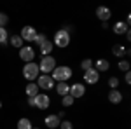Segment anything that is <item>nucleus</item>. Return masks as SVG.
Here are the masks:
<instances>
[{"label": "nucleus", "mask_w": 131, "mask_h": 129, "mask_svg": "<svg viewBox=\"0 0 131 129\" xmlns=\"http://www.w3.org/2000/svg\"><path fill=\"white\" fill-rule=\"evenodd\" d=\"M73 75V70L68 66V65H61V66H56L52 70L51 77L54 79V82H68Z\"/></svg>", "instance_id": "1"}, {"label": "nucleus", "mask_w": 131, "mask_h": 129, "mask_svg": "<svg viewBox=\"0 0 131 129\" xmlns=\"http://www.w3.org/2000/svg\"><path fill=\"white\" fill-rule=\"evenodd\" d=\"M70 31L67 30V28H61L54 33V37H52V45L54 47H60V49H65V47H68L70 45Z\"/></svg>", "instance_id": "2"}, {"label": "nucleus", "mask_w": 131, "mask_h": 129, "mask_svg": "<svg viewBox=\"0 0 131 129\" xmlns=\"http://www.w3.org/2000/svg\"><path fill=\"white\" fill-rule=\"evenodd\" d=\"M37 65H39V72H40L42 75H51L52 70L58 66V63H56V60H54V56H42L40 61H39Z\"/></svg>", "instance_id": "3"}, {"label": "nucleus", "mask_w": 131, "mask_h": 129, "mask_svg": "<svg viewBox=\"0 0 131 129\" xmlns=\"http://www.w3.org/2000/svg\"><path fill=\"white\" fill-rule=\"evenodd\" d=\"M39 75H40V72H39V65L35 61L25 63V66H23V79L28 80V82H35Z\"/></svg>", "instance_id": "4"}, {"label": "nucleus", "mask_w": 131, "mask_h": 129, "mask_svg": "<svg viewBox=\"0 0 131 129\" xmlns=\"http://www.w3.org/2000/svg\"><path fill=\"white\" fill-rule=\"evenodd\" d=\"M37 86H39V89L42 91H51L54 86H56V82H54V79L51 77V75H39L37 77V82H35Z\"/></svg>", "instance_id": "5"}, {"label": "nucleus", "mask_w": 131, "mask_h": 129, "mask_svg": "<svg viewBox=\"0 0 131 129\" xmlns=\"http://www.w3.org/2000/svg\"><path fill=\"white\" fill-rule=\"evenodd\" d=\"M35 49L31 47V45H23L19 49V58L21 61H25V63H31V61L35 60Z\"/></svg>", "instance_id": "6"}, {"label": "nucleus", "mask_w": 131, "mask_h": 129, "mask_svg": "<svg viewBox=\"0 0 131 129\" xmlns=\"http://www.w3.org/2000/svg\"><path fill=\"white\" fill-rule=\"evenodd\" d=\"M19 37L23 39V42H33V40L37 39V28H33L30 25H28V26H23Z\"/></svg>", "instance_id": "7"}, {"label": "nucleus", "mask_w": 131, "mask_h": 129, "mask_svg": "<svg viewBox=\"0 0 131 129\" xmlns=\"http://www.w3.org/2000/svg\"><path fill=\"white\" fill-rule=\"evenodd\" d=\"M51 105V98L46 94V92H39L37 96H35V108L39 110H47Z\"/></svg>", "instance_id": "8"}, {"label": "nucleus", "mask_w": 131, "mask_h": 129, "mask_svg": "<svg viewBox=\"0 0 131 129\" xmlns=\"http://www.w3.org/2000/svg\"><path fill=\"white\" fill-rule=\"evenodd\" d=\"M82 79H84V82H86V84H91V86H94V84H98V80H100V73H98V72H96L94 68L86 70Z\"/></svg>", "instance_id": "9"}, {"label": "nucleus", "mask_w": 131, "mask_h": 129, "mask_svg": "<svg viewBox=\"0 0 131 129\" xmlns=\"http://www.w3.org/2000/svg\"><path fill=\"white\" fill-rule=\"evenodd\" d=\"M84 94H86V86H84V84H79V82H77V84H72L70 86V96L73 99L82 98Z\"/></svg>", "instance_id": "10"}, {"label": "nucleus", "mask_w": 131, "mask_h": 129, "mask_svg": "<svg viewBox=\"0 0 131 129\" xmlns=\"http://www.w3.org/2000/svg\"><path fill=\"white\" fill-rule=\"evenodd\" d=\"M96 18L101 21V23H108V19L112 18V10L108 7H105V5H100L98 9H96Z\"/></svg>", "instance_id": "11"}, {"label": "nucleus", "mask_w": 131, "mask_h": 129, "mask_svg": "<svg viewBox=\"0 0 131 129\" xmlns=\"http://www.w3.org/2000/svg\"><path fill=\"white\" fill-rule=\"evenodd\" d=\"M112 30L115 35H126L128 31H129V25L126 23V21H117L114 26H112Z\"/></svg>", "instance_id": "12"}, {"label": "nucleus", "mask_w": 131, "mask_h": 129, "mask_svg": "<svg viewBox=\"0 0 131 129\" xmlns=\"http://www.w3.org/2000/svg\"><path fill=\"white\" fill-rule=\"evenodd\" d=\"M44 122H46V126H47L49 129H58L60 127L61 119L58 117V115H47V117L44 119Z\"/></svg>", "instance_id": "13"}, {"label": "nucleus", "mask_w": 131, "mask_h": 129, "mask_svg": "<svg viewBox=\"0 0 131 129\" xmlns=\"http://www.w3.org/2000/svg\"><path fill=\"white\" fill-rule=\"evenodd\" d=\"M54 89H56V92H58L61 98H63V96L70 94V84H67V82H56Z\"/></svg>", "instance_id": "14"}, {"label": "nucleus", "mask_w": 131, "mask_h": 129, "mask_svg": "<svg viewBox=\"0 0 131 129\" xmlns=\"http://www.w3.org/2000/svg\"><path fill=\"white\" fill-rule=\"evenodd\" d=\"M107 98H108V101H110V103L119 105V103L122 101V92L119 89H110V92H108V96H107Z\"/></svg>", "instance_id": "15"}, {"label": "nucleus", "mask_w": 131, "mask_h": 129, "mask_svg": "<svg viewBox=\"0 0 131 129\" xmlns=\"http://www.w3.org/2000/svg\"><path fill=\"white\" fill-rule=\"evenodd\" d=\"M93 68L96 70L98 73H101V72H107V70L110 68V63H108L107 60H103V58H101V60H96V61H94Z\"/></svg>", "instance_id": "16"}, {"label": "nucleus", "mask_w": 131, "mask_h": 129, "mask_svg": "<svg viewBox=\"0 0 131 129\" xmlns=\"http://www.w3.org/2000/svg\"><path fill=\"white\" fill-rule=\"evenodd\" d=\"M52 49H54V45H52V42H51L49 39L46 40L42 45H39V51H40L42 56H51V54H52Z\"/></svg>", "instance_id": "17"}, {"label": "nucleus", "mask_w": 131, "mask_h": 129, "mask_svg": "<svg viewBox=\"0 0 131 129\" xmlns=\"http://www.w3.org/2000/svg\"><path fill=\"white\" fill-rule=\"evenodd\" d=\"M39 86L35 84V82H28L26 84V87H25V94L28 96V98H33V96H37L39 94Z\"/></svg>", "instance_id": "18"}, {"label": "nucleus", "mask_w": 131, "mask_h": 129, "mask_svg": "<svg viewBox=\"0 0 131 129\" xmlns=\"http://www.w3.org/2000/svg\"><path fill=\"white\" fill-rule=\"evenodd\" d=\"M112 54H114L115 58H119V60H121L122 56H126V47L121 45V44H115V45L112 47Z\"/></svg>", "instance_id": "19"}, {"label": "nucleus", "mask_w": 131, "mask_h": 129, "mask_svg": "<svg viewBox=\"0 0 131 129\" xmlns=\"http://www.w3.org/2000/svg\"><path fill=\"white\" fill-rule=\"evenodd\" d=\"M16 127H18V129H31L33 126H31V120H30V119L23 117V119H19V120H18Z\"/></svg>", "instance_id": "20"}, {"label": "nucleus", "mask_w": 131, "mask_h": 129, "mask_svg": "<svg viewBox=\"0 0 131 129\" xmlns=\"http://www.w3.org/2000/svg\"><path fill=\"white\" fill-rule=\"evenodd\" d=\"M9 42H10V45L16 47V49H21V47H23V39H21L19 35H12L9 39Z\"/></svg>", "instance_id": "21"}, {"label": "nucleus", "mask_w": 131, "mask_h": 129, "mask_svg": "<svg viewBox=\"0 0 131 129\" xmlns=\"http://www.w3.org/2000/svg\"><path fill=\"white\" fill-rule=\"evenodd\" d=\"M73 103H75V99L72 98L70 94H67V96H63V98H61V105H63L65 108H68V107H72Z\"/></svg>", "instance_id": "22"}, {"label": "nucleus", "mask_w": 131, "mask_h": 129, "mask_svg": "<svg viewBox=\"0 0 131 129\" xmlns=\"http://www.w3.org/2000/svg\"><path fill=\"white\" fill-rule=\"evenodd\" d=\"M117 68L121 70V72H129V61L128 60H119V63H117Z\"/></svg>", "instance_id": "23"}, {"label": "nucleus", "mask_w": 131, "mask_h": 129, "mask_svg": "<svg viewBox=\"0 0 131 129\" xmlns=\"http://www.w3.org/2000/svg\"><path fill=\"white\" fill-rule=\"evenodd\" d=\"M7 40H9V31H7V28H0V44L4 45V44H7Z\"/></svg>", "instance_id": "24"}, {"label": "nucleus", "mask_w": 131, "mask_h": 129, "mask_svg": "<svg viewBox=\"0 0 131 129\" xmlns=\"http://www.w3.org/2000/svg\"><path fill=\"white\" fill-rule=\"evenodd\" d=\"M7 25H9V16L4 14V12H0V28H5Z\"/></svg>", "instance_id": "25"}, {"label": "nucleus", "mask_w": 131, "mask_h": 129, "mask_svg": "<svg viewBox=\"0 0 131 129\" xmlns=\"http://www.w3.org/2000/svg\"><path fill=\"white\" fill-rule=\"evenodd\" d=\"M119 84H121V80L117 79V77H110V79H108V86H110V89H117Z\"/></svg>", "instance_id": "26"}, {"label": "nucleus", "mask_w": 131, "mask_h": 129, "mask_svg": "<svg viewBox=\"0 0 131 129\" xmlns=\"http://www.w3.org/2000/svg\"><path fill=\"white\" fill-rule=\"evenodd\" d=\"M81 68L86 72V70H91L93 68V60H82L81 61Z\"/></svg>", "instance_id": "27"}, {"label": "nucleus", "mask_w": 131, "mask_h": 129, "mask_svg": "<svg viewBox=\"0 0 131 129\" xmlns=\"http://www.w3.org/2000/svg\"><path fill=\"white\" fill-rule=\"evenodd\" d=\"M58 129H73V124H72L70 120H67V119H63L60 122V127Z\"/></svg>", "instance_id": "28"}, {"label": "nucleus", "mask_w": 131, "mask_h": 129, "mask_svg": "<svg viewBox=\"0 0 131 129\" xmlns=\"http://www.w3.org/2000/svg\"><path fill=\"white\" fill-rule=\"evenodd\" d=\"M46 40H47V37H46V35H44V33H37V39L33 40V42H35V44H37V45H42V44H44V42H46Z\"/></svg>", "instance_id": "29"}, {"label": "nucleus", "mask_w": 131, "mask_h": 129, "mask_svg": "<svg viewBox=\"0 0 131 129\" xmlns=\"http://www.w3.org/2000/svg\"><path fill=\"white\" fill-rule=\"evenodd\" d=\"M124 82H126V84H131V73H129V72H126V75H124Z\"/></svg>", "instance_id": "30"}, {"label": "nucleus", "mask_w": 131, "mask_h": 129, "mask_svg": "<svg viewBox=\"0 0 131 129\" xmlns=\"http://www.w3.org/2000/svg\"><path fill=\"white\" fill-rule=\"evenodd\" d=\"M28 105L35 108V96H33V98H28Z\"/></svg>", "instance_id": "31"}, {"label": "nucleus", "mask_w": 131, "mask_h": 129, "mask_svg": "<svg viewBox=\"0 0 131 129\" xmlns=\"http://www.w3.org/2000/svg\"><path fill=\"white\" fill-rule=\"evenodd\" d=\"M58 117H60V119L63 120V119H65V112H60V113H58Z\"/></svg>", "instance_id": "32"}, {"label": "nucleus", "mask_w": 131, "mask_h": 129, "mask_svg": "<svg viewBox=\"0 0 131 129\" xmlns=\"http://www.w3.org/2000/svg\"><path fill=\"white\" fill-rule=\"evenodd\" d=\"M0 108H2V99H0Z\"/></svg>", "instance_id": "33"}, {"label": "nucleus", "mask_w": 131, "mask_h": 129, "mask_svg": "<svg viewBox=\"0 0 131 129\" xmlns=\"http://www.w3.org/2000/svg\"><path fill=\"white\" fill-rule=\"evenodd\" d=\"M31 129H40V127H31Z\"/></svg>", "instance_id": "34"}]
</instances>
